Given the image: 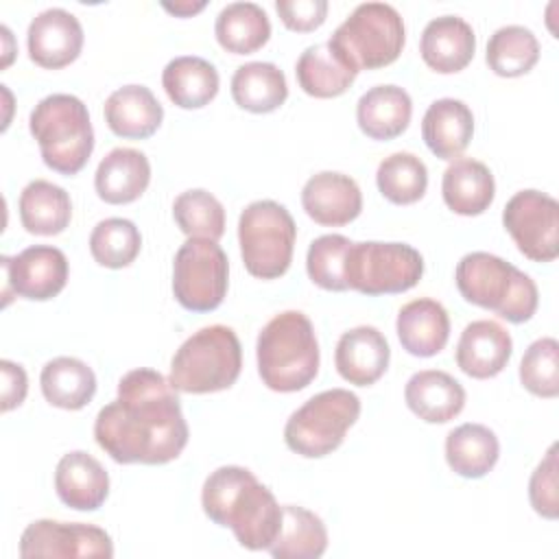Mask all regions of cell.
I'll list each match as a JSON object with an SVG mask.
<instances>
[{"mask_svg": "<svg viewBox=\"0 0 559 559\" xmlns=\"http://www.w3.org/2000/svg\"><path fill=\"white\" fill-rule=\"evenodd\" d=\"M41 159L59 175H76L94 151V129L87 107L72 94L41 98L28 118Z\"/></svg>", "mask_w": 559, "mask_h": 559, "instance_id": "obj_5", "label": "cell"}, {"mask_svg": "<svg viewBox=\"0 0 559 559\" xmlns=\"http://www.w3.org/2000/svg\"><path fill=\"white\" fill-rule=\"evenodd\" d=\"M389 343L373 325H358L343 332L334 352L338 376L356 386L378 382L389 367Z\"/></svg>", "mask_w": 559, "mask_h": 559, "instance_id": "obj_18", "label": "cell"}, {"mask_svg": "<svg viewBox=\"0 0 559 559\" xmlns=\"http://www.w3.org/2000/svg\"><path fill=\"white\" fill-rule=\"evenodd\" d=\"M474 28L459 15H441L430 20L419 39L424 63L439 74L463 70L474 59Z\"/></svg>", "mask_w": 559, "mask_h": 559, "instance_id": "obj_20", "label": "cell"}, {"mask_svg": "<svg viewBox=\"0 0 559 559\" xmlns=\"http://www.w3.org/2000/svg\"><path fill=\"white\" fill-rule=\"evenodd\" d=\"M352 240L341 234H325L310 242L306 253L308 277L323 290H347L345 260Z\"/></svg>", "mask_w": 559, "mask_h": 559, "instance_id": "obj_40", "label": "cell"}, {"mask_svg": "<svg viewBox=\"0 0 559 559\" xmlns=\"http://www.w3.org/2000/svg\"><path fill=\"white\" fill-rule=\"evenodd\" d=\"M39 386L48 404L63 411H79L92 402L96 393V376L83 360L74 356H57L44 365Z\"/></svg>", "mask_w": 559, "mask_h": 559, "instance_id": "obj_32", "label": "cell"}, {"mask_svg": "<svg viewBox=\"0 0 559 559\" xmlns=\"http://www.w3.org/2000/svg\"><path fill=\"white\" fill-rule=\"evenodd\" d=\"M229 284V262L216 240L188 238L173 262V293L192 312L216 310Z\"/></svg>", "mask_w": 559, "mask_h": 559, "instance_id": "obj_11", "label": "cell"}, {"mask_svg": "<svg viewBox=\"0 0 559 559\" xmlns=\"http://www.w3.org/2000/svg\"><path fill=\"white\" fill-rule=\"evenodd\" d=\"M2 371V413H9L11 408L20 406L28 391V378L22 365L11 360H0Z\"/></svg>", "mask_w": 559, "mask_h": 559, "instance_id": "obj_44", "label": "cell"}, {"mask_svg": "<svg viewBox=\"0 0 559 559\" xmlns=\"http://www.w3.org/2000/svg\"><path fill=\"white\" fill-rule=\"evenodd\" d=\"M502 225L524 258L552 262L559 255V203L550 194L515 192L502 210Z\"/></svg>", "mask_w": 559, "mask_h": 559, "instance_id": "obj_12", "label": "cell"}, {"mask_svg": "<svg viewBox=\"0 0 559 559\" xmlns=\"http://www.w3.org/2000/svg\"><path fill=\"white\" fill-rule=\"evenodd\" d=\"M413 116V100L400 85H376L356 105L360 131L371 140H393L402 135Z\"/></svg>", "mask_w": 559, "mask_h": 559, "instance_id": "obj_26", "label": "cell"}, {"mask_svg": "<svg viewBox=\"0 0 559 559\" xmlns=\"http://www.w3.org/2000/svg\"><path fill=\"white\" fill-rule=\"evenodd\" d=\"M513 354L511 334L491 319H478L465 325L456 343V365L476 380L498 376Z\"/></svg>", "mask_w": 559, "mask_h": 559, "instance_id": "obj_17", "label": "cell"}, {"mask_svg": "<svg viewBox=\"0 0 559 559\" xmlns=\"http://www.w3.org/2000/svg\"><path fill=\"white\" fill-rule=\"evenodd\" d=\"M214 35L227 52L251 55L269 41L271 22L260 4L231 2L216 15Z\"/></svg>", "mask_w": 559, "mask_h": 559, "instance_id": "obj_34", "label": "cell"}, {"mask_svg": "<svg viewBox=\"0 0 559 559\" xmlns=\"http://www.w3.org/2000/svg\"><path fill=\"white\" fill-rule=\"evenodd\" d=\"M4 271V304L11 295L31 301H46L57 297L68 282V258L61 249L50 245H33L17 255H2Z\"/></svg>", "mask_w": 559, "mask_h": 559, "instance_id": "obj_13", "label": "cell"}, {"mask_svg": "<svg viewBox=\"0 0 559 559\" xmlns=\"http://www.w3.org/2000/svg\"><path fill=\"white\" fill-rule=\"evenodd\" d=\"M288 85L284 72L269 61H249L238 66L231 76V98L240 109L269 114L284 105Z\"/></svg>", "mask_w": 559, "mask_h": 559, "instance_id": "obj_33", "label": "cell"}, {"mask_svg": "<svg viewBox=\"0 0 559 559\" xmlns=\"http://www.w3.org/2000/svg\"><path fill=\"white\" fill-rule=\"evenodd\" d=\"M258 373L277 393L306 389L319 371V343L312 321L299 310L275 314L258 334Z\"/></svg>", "mask_w": 559, "mask_h": 559, "instance_id": "obj_3", "label": "cell"}, {"mask_svg": "<svg viewBox=\"0 0 559 559\" xmlns=\"http://www.w3.org/2000/svg\"><path fill=\"white\" fill-rule=\"evenodd\" d=\"M328 548L323 520L297 504H282V526L269 552L275 559H317Z\"/></svg>", "mask_w": 559, "mask_h": 559, "instance_id": "obj_35", "label": "cell"}, {"mask_svg": "<svg viewBox=\"0 0 559 559\" xmlns=\"http://www.w3.org/2000/svg\"><path fill=\"white\" fill-rule=\"evenodd\" d=\"M376 183L380 194L395 205H411L426 194L428 168L413 153H391L376 170Z\"/></svg>", "mask_w": 559, "mask_h": 559, "instance_id": "obj_37", "label": "cell"}, {"mask_svg": "<svg viewBox=\"0 0 559 559\" xmlns=\"http://www.w3.org/2000/svg\"><path fill=\"white\" fill-rule=\"evenodd\" d=\"M20 557H114L109 533L94 524L35 520L20 537Z\"/></svg>", "mask_w": 559, "mask_h": 559, "instance_id": "obj_14", "label": "cell"}, {"mask_svg": "<svg viewBox=\"0 0 559 559\" xmlns=\"http://www.w3.org/2000/svg\"><path fill=\"white\" fill-rule=\"evenodd\" d=\"M301 205L314 223L341 227L360 214L362 192L349 175L323 170L306 181L301 190Z\"/></svg>", "mask_w": 559, "mask_h": 559, "instance_id": "obj_16", "label": "cell"}, {"mask_svg": "<svg viewBox=\"0 0 559 559\" xmlns=\"http://www.w3.org/2000/svg\"><path fill=\"white\" fill-rule=\"evenodd\" d=\"M151 181L148 157L129 146H118L109 151L94 175L96 194L111 205H124L144 194Z\"/></svg>", "mask_w": 559, "mask_h": 559, "instance_id": "obj_21", "label": "cell"}, {"mask_svg": "<svg viewBox=\"0 0 559 559\" xmlns=\"http://www.w3.org/2000/svg\"><path fill=\"white\" fill-rule=\"evenodd\" d=\"M94 439L116 463H170L188 443L177 389L155 369L127 371L116 400L96 415Z\"/></svg>", "mask_w": 559, "mask_h": 559, "instance_id": "obj_1", "label": "cell"}, {"mask_svg": "<svg viewBox=\"0 0 559 559\" xmlns=\"http://www.w3.org/2000/svg\"><path fill=\"white\" fill-rule=\"evenodd\" d=\"M454 282L465 301L493 310L509 323L528 321L539 304L531 275L487 251L465 253L456 264Z\"/></svg>", "mask_w": 559, "mask_h": 559, "instance_id": "obj_4", "label": "cell"}, {"mask_svg": "<svg viewBox=\"0 0 559 559\" xmlns=\"http://www.w3.org/2000/svg\"><path fill=\"white\" fill-rule=\"evenodd\" d=\"M356 70H376L393 63L406 41L402 15L386 2H362L328 39Z\"/></svg>", "mask_w": 559, "mask_h": 559, "instance_id": "obj_7", "label": "cell"}, {"mask_svg": "<svg viewBox=\"0 0 559 559\" xmlns=\"http://www.w3.org/2000/svg\"><path fill=\"white\" fill-rule=\"evenodd\" d=\"M528 500L535 513L546 520H557L559 500H557V445L552 443L546 456L539 461L528 483Z\"/></svg>", "mask_w": 559, "mask_h": 559, "instance_id": "obj_42", "label": "cell"}, {"mask_svg": "<svg viewBox=\"0 0 559 559\" xmlns=\"http://www.w3.org/2000/svg\"><path fill=\"white\" fill-rule=\"evenodd\" d=\"M242 367L236 332L214 323L188 336L170 360V384L181 393H214L229 389Z\"/></svg>", "mask_w": 559, "mask_h": 559, "instance_id": "obj_6", "label": "cell"}, {"mask_svg": "<svg viewBox=\"0 0 559 559\" xmlns=\"http://www.w3.org/2000/svg\"><path fill=\"white\" fill-rule=\"evenodd\" d=\"M55 491L70 509L96 511L109 496V474L90 452L72 450L57 463Z\"/></svg>", "mask_w": 559, "mask_h": 559, "instance_id": "obj_19", "label": "cell"}, {"mask_svg": "<svg viewBox=\"0 0 559 559\" xmlns=\"http://www.w3.org/2000/svg\"><path fill=\"white\" fill-rule=\"evenodd\" d=\"M142 249V236L133 221L111 216L100 223L90 234L92 258L107 269L129 266Z\"/></svg>", "mask_w": 559, "mask_h": 559, "instance_id": "obj_38", "label": "cell"}, {"mask_svg": "<svg viewBox=\"0 0 559 559\" xmlns=\"http://www.w3.org/2000/svg\"><path fill=\"white\" fill-rule=\"evenodd\" d=\"M360 415V400L349 389H328L306 400L284 426L286 445L306 459L332 454Z\"/></svg>", "mask_w": 559, "mask_h": 559, "instance_id": "obj_9", "label": "cell"}, {"mask_svg": "<svg viewBox=\"0 0 559 559\" xmlns=\"http://www.w3.org/2000/svg\"><path fill=\"white\" fill-rule=\"evenodd\" d=\"M406 406L428 424H445L465 406V389L450 373L424 369L408 378L404 386Z\"/></svg>", "mask_w": 559, "mask_h": 559, "instance_id": "obj_22", "label": "cell"}, {"mask_svg": "<svg viewBox=\"0 0 559 559\" xmlns=\"http://www.w3.org/2000/svg\"><path fill=\"white\" fill-rule=\"evenodd\" d=\"M537 59L539 41L526 26H500L487 41V63L498 76H522L533 70Z\"/></svg>", "mask_w": 559, "mask_h": 559, "instance_id": "obj_36", "label": "cell"}, {"mask_svg": "<svg viewBox=\"0 0 559 559\" xmlns=\"http://www.w3.org/2000/svg\"><path fill=\"white\" fill-rule=\"evenodd\" d=\"M424 275L421 253L406 242H352L345 260L347 288L362 295H395Z\"/></svg>", "mask_w": 559, "mask_h": 559, "instance_id": "obj_10", "label": "cell"}, {"mask_svg": "<svg viewBox=\"0 0 559 559\" xmlns=\"http://www.w3.org/2000/svg\"><path fill=\"white\" fill-rule=\"evenodd\" d=\"M164 118V109L146 85H122L105 100V122L118 138H151Z\"/></svg>", "mask_w": 559, "mask_h": 559, "instance_id": "obj_24", "label": "cell"}, {"mask_svg": "<svg viewBox=\"0 0 559 559\" xmlns=\"http://www.w3.org/2000/svg\"><path fill=\"white\" fill-rule=\"evenodd\" d=\"M216 68L197 55H181L166 63L162 85L168 98L181 109H201L218 94Z\"/></svg>", "mask_w": 559, "mask_h": 559, "instance_id": "obj_29", "label": "cell"}, {"mask_svg": "<svg viewBox=\"0 0 559 559\" xmlns=\"http://www.w3.org/2000/svg\"><path fill=\"white\" fill-rule=\"evenodd\" d=\"M20 221L28 234L55 236L61 234L72 218L70 194L46 179H35L20 194Z\"/></svg>", "mask_w": 559, "mask_h": 559, "instance_id": "obj_30", "label": "cell"}, {"mask_svg": "<svg viewBox=\"0 0 559 559\" xmlns=\"http://www.w3.org/2000/svg\"><path fill=\"white\" fill-rule=\"evenodd\" d=\"M500 456V443L483 424H461L445 437V461L463 478L487 476Z\"/></svg>", "mask_w": 559, "mask_h": 559, "instance_id": "obj_31", "label": "cell"}, {"mask_svg": "<svg viewBox=\"0 0 559 559\" xmlns=\"http://www.w3.org/2000/svg\"><path fill=\"white\" fill-rule=\"evenodd\" d=\"M173 216L188 238L218 240L225 234V210L207 190L194 188L181 192L173 203Z\"/></svg>", "mask_w": 559, "mask_h": 559, "instance_id": "obj_39", "label": "cell"}, {"mask_svg": "<svg viewBox=\"0 0 559 559\" xmlns=\"http://www.w3.org/2000/svg\"><path fill=\"white\" fill-rule=\"evenodd\" d=\"M275 11L286 28L308 33L319 28L328 15L325 0H277Z\"/></svg>", "mask_w": 559, "mask_h": 559, "instance_id": "obj_43", "label": "cell"}, {"mask_svg": "<svg viewBox=\"0 0 559 559\" xmlns=\"http://www.w3.org/2000/svg\"><path fill=\"white\" fill-rule=\"evenodd\" d=\"M474 135L472 109L459 98H439L430 103L421 120V138L439 159L459 157Z\"/></svg>", "mask_w": 559, "mask_h": 559, "instance_id": "obj_25", "label": "cell"}, {"mask_svg": "<svg viewBox=\"0 0 559 559\" xmlns=\"http://www.w3.org/2000/svg\"><path fill=\"white\" fill-rule=\"evenodd\" d=\"M297 225L290 212L271 199L249 203L238 218L245 269L260 280L282 277L293 260Z\"/></svg>", "mask_w": 559, "mask_h": 559, "instance_id": "obj_8", "label": "cell"}, {"mask_svg": "<svg viewBox=\"0 0 559 559\" xmlns=\"http://www.w3.org/2000/svg\"><path fill=\"white\" fill-rule=\"evenodd\" d=\"M205 0H199V2H162V7L168 11V13H173V15H177V17H190V15H194V13H199V11H203L205 9Z\"/></svg>", "mask_w": 559, "mask_h": 559, "instance_id": "obj_45", "label": "cell"}, {"mask_svg": "<svg viewBox=\"0 0 559 559\" xmlns=\"http://www.w3.org/2000/svg\"><path fill=\"white\" fill-rule=\"evenodd\" d=\"M395 330L408 354L428 358L445 347L450 338V317L439 301L421 297L400 308Z\"/></svg>", "mask_w": 559, "mask_h": 559, "instance_id": "obj_23", "label": "cell"}, {"mask_svg": "<svg viewBox=\"0 0 559 559\" xmlns=\"http://www.w3.org/2000/svg\"><path fill=\"white\" fill-rule=\"evenodd\" d=\"M201 507L249 550H269L282 526V507L273 491L240 465H223L205 478Z\"/></svg>", "mask_w": 559, "mask_h": 559, "instance_id": "obj_2", "label": "cell"}, {"mask_svg": "<svg viewBox=\"0 0 559 559\" xmlns=\"http://www.w3.org/2000/svg\"><path fill=\"white\" fill-rule=\"evenodd\" d=\"M26 46L37 66L48 70L66 68L81 55L83 26L79 17L66 9H46L31 20Z\"/></svg>", "mask_w": 559, "mask_h": 559, "instance_id": "obj_15", "label": "cell"}, {"mask_svg": "<svg viewBox=\"0 0 559 559\" xmlns=\"http://www.w3.org/2000/svg\"><path fill=\"white\" fill-rule=\"evenodd\" d=\"M441 194L454 214L478 216L491 205L496 181L483 162L472 157H456L443 173Z\"/></svg>", "mask_w": 559, "mask_h": 559, "instance_id": "obj_27", "label": "cell"}, {"mask_svg": "<svg viewBox=\"0 0 559 559\" xmlns=\"http://www.w3.org/2000/svg\"><path fill=\"white\" fill-rule=\"evenodd\" d=\"M520 382L537 397L559 395V343L552 336L533 341L520 362Z\"/></svg>", "mask_w": 559, "mask_h": 559, "instance_id": "obj_41", "label": "cell"}, {"mask_svg": "<svg viewBox=\"0 0 559 559\" xmlns=\"http://www.w3.org/2000/svg\"><path fill=\"white\" fill-rule=\"evenodd\" d=\"M295 74L299 87L314 98L341 96L358 76L330 41L308 46L297 59Z\"/></svg>", "mask_w": 559, "mask_h": 559, "instance_id": "obj_28", "label": "cell"}]
</instances>
